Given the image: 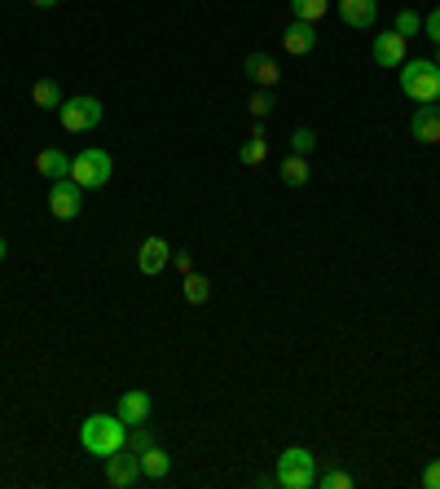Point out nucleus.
<instances>
[{
	"instance_id": "nucleus-8",
	"label": "nucleus",
	"mask_w": 440,
	"mask_h": 489,
	"mask_svg": "<svg viewBox=\"0 0 440 489\" xmlns=\"http://www.w3.org/2000/svg\"><path fill=\"white\" fill-rule=\"evenodd\" d=\"M172 260V243L168 239H159V234H150L146 243L137 247V270L146 273V278H154V273H163Z\"/></svg>"
},
{
	"instance_id": "nucleus-17",
	"label": "nucleus",
	"mask_w": 440,
	"mask_h": 489,
	"mask_svg": "<svg viewBox=\"0 0 440 489\" xmlns=\"http://www.w3.org/2000/svg\"><path fill=\"white\" fill-rule=\"evenodd\" d=\"M36 172L49 176V181H62V176L71 172V159H67L62 150H40V154H36Z\"/></svg>"
},
{
	"instance_id": "nucleus-9",
	"label": "nucleus",
	"mask_w": 440,
	"mask_h": 489,
	"mask_svg": "<svg viewBox=\"0 0 440 489\" xmlns=\"http://www.w3.org/2000/svg\"><path fill=\"white\" fill-rule=\"evenodd\" d=\"M410 133H414V142L423 146H436L440 142V106L436 101H423L414 111V120H410Z\"/></svg>"
},
{
	"instance_id": "nucleus-29",
	"label": "nucleus",
	"mask_w": 440,
	"mask_h": 489,
	"mask_svg": "<svg viewBox=\"0 0 440 489\" xmlns=\"http://www.w3.org/2000/svg\"><path fill=\"white\" fill-rule=\"evenodd\" d=\"M172 265H176L181 273H190L194 270V256H190V251H172Z\"/></svg>"
},
{
	"instance_id": "nucleus-14",
	"label": "nucleus",
	"mask_w": 440,
	"mask_h": 489,
	"mask_svg": "<svg viewBox=\"0 0 440 489\" xmlns=\"http://www.w3.org/2000/svg\"><path fill=\"white\" fill-rule=\"evenodd\" d=\"M115 415H120L123 423H146L150 419V392H141V388L123 392L120 406H115Z\"/></svg>"
},
{
	"instance_id": "nucleus-16",
	"label": "nucleus",
	"mask_w": 440,
	"mask_h": 489,
	"mask_svg": "<svg viewBox=\"0 0 440 489\" xmlns=\"http://www.w3.org/2000/svg\"><path fill=\"white\" fill-rule=\"evenodd\" d=\"M137 459H141V476H146V481H163V476L172 472L168 450H159V445H150V450H141Z\"/></svg>"
},
{
	"instance_id": "nucleus-21",
	"label": "nucleus",
	"mask_w": 440,
	"mask_h": 489,
	"mask_svg": "<svg viewBox=\"0 0 440 489\" xmlns=\"http://www.w3.org/2000/svg\"><path fill=\"white\" fill-rule=\"evenodd\" d=\"M150 445H159V441H154V428H150V419L146 423H128V445H123V450L141 454V450H150Z\"/></svg>"
},
{
	"instance_id": "nucleus-2",
	"label": "nucleus",
	"mask_w": 440,
	"mask_h": 489,
	"mask_svg": "<svg viewBox=\"0 0 440 489\" xmlns=\"http://www.w3.org/2000/svg\"><path fill=\"white\" fill-rule=\"evenodd\" d=\"M401 93L410 101H440V67L436 62H427V58H405L401 67Z\"/></svg>"
},
{
	"instance_id": "nucleus-6",
	"label": "nucleus",
	"mask_w": 440,
	"mask_h": 489,
	"mask_svg": "<svg viewBox=\"0 0 440 489\" xmlns=\"http://www.w3.org/2000/svg\"><path fill=\"white\" fill-rule=\"evenodd\" d=\"M49 212L58 220H75L84 212V190L75 186L71 176H62V181H53L49 186Z\"/></svg>"
},
{
	"instance_id": "nucleus-23",
	"label": "nucleus",
	"mask_w": 440,
	"mask_h": 489,
	"mask_svg": "<svg viewBox=\"0 0 440 489\" xmlns=\"http://www.w3.org/2000/svg\"><path fill=\"white\" fill-rule=\"evenodd\" d=\"M318 485L321 489H352V476L340 472V467H326V472H318Z\"/></svg>"
},
{
	"instance_id": "nucleus-26",
	"label": "nucleus",
	"mask_w": 440,
	"mask_h": 489,
	"mask_svg": "<svg viewBox=\"0 0 440 489\" xmlns=\"http://www.w3.org/2000/svg\"><path fill=\"white\" fill-rule=\"evenodd\" d=\"M418 27H423V18H418L414 9H401V14H396V31H401V36H405V40H410V36H414Z\"/></svg>"
},
{
	"instance_id": "nucleus-7",
	"label": "nucleus",
	"mask_w": 440,
	"mask_h": 489,
	"mask_svg": "<svg viewBox=\"0 0 440 489\" xmlns=\"http://www.w3.org/2000/svg\"><path fill=\"white\" fill-rule=\"evenodd\" d=\"M106 481L115 489H132L141 481V459L132 454V450H120V454H110L106 459Z\"/></svg>"
},
{
	"instance_id": "nucleus-27",
	"label": "nucleus",
	"mask_w": 440,
	"mask_h": 489,
	"mask_svg": "<svg viewBox=\"0 0 440 489\" xmlns=\"http://www.w3.org/2000/svg\"><path fill=\"white\" fill-rule=\"evenodd\" d=\"M423 489H440V459H432L423 467Z\"/></svg>"
},
{
	"instance_id": "nucleus-5",
	"label": "nucleus",
	"mask_w": 440,
	"mask_h": 489,
	"mask_svg": "<svg viewBox=\"0 0 440 489\" xmlns=\"http://www.w3.org/2000/svg\"><path fill=\"white\" fill-rule=\"evenodd\" d=\"M58 120L67 133H89L101 123V101L98 98H67L58 106Z\"/></svg>"
},
{
	"instance_id": "nucleus-28",
	"label": "nucleus",
	"mask_w": 440,
	"mask_h": 489,
	"mask_svg": "<svg viewBox=\"0 0 440 489\" xmlns=\"http://www.w3.org/2000/svg\"><path fill=\"white\" fill-rule=\"evenodd\" d=\"M423 31H427V36H432V40L440 45V5L432 9V14H427V18H423Z\"/></svg>"
},
{
	"instance_id": "nucleus-20",
	"label": "nucleus",
	"mask_w": 440,
	"mask_h": 489,
	"mask_svg": "<svg viewBox=\"0 0 440 489\" xmlns=\"http://www.w3.org/2000/svg\"><path fill=\"white\" fill-rule=\"evenodd\" d=\"M181 292H185V304H207V295H212V282H207V278H203V273H181Z\"/></svg>"
},
{
	"instance_id": "nucleus-19",
	"label": "nucleus",
	"mask_w": 440,
	"mask_h": 489,
	"mask_svg": "<svg viewBox=\"0 0 440 489\" xmlns=\"http://www.w3.org/2000/svg\"><path fill=\"white\" fill-rule=\"evenodd\" d=\"M31 101H36V106H40V111H58V106H62V89H58V80H36V84H31Z\"/></svg>"
},
{
	"instance_id": "nucleus-12",
	"label": "nucleus",
	"mask_w": 440,
	"mask_h": 489,
	"mask_svg": "<svg viewBox=\"0 0 440 489\" xmlns=\"http://www.w3.org/2000/svg\"><path fill=\"white\" fill-rule=\"evenodd\" d=\"M374 14H379V0H340V18L357 31L374 27Z\"/></svg>"
},
{
	"instance_id": "nucleus-4",
	"label": "nucleus",
	"mask_w": 440,
	"mask_h": 489,
	"mask_svg": "<svg viewBox=\"0 0 440 489\" xmlns=\"http://www.w3.org/2000/svg\"><path fill=\"white\" fill-rule=\"evenodd\" d=\"M282 489H309L318 485V459L304 450V445H291V450H282V459H278V476H273Z\"/></svg>"
},
{
	"instance_id": "nucleus-32",
	"label": "nucleus",
	"mask_w": 440,
	"mask_h": 489,
	"mask_svg": "<svg viewBox=\"0 0 440 489\" xmlns=\"http://www.w3.org/2000/svg\"><path fill=\"white\" fill-rule=\"evenodd\" d=\"M436 67H440V45H436Z\"/></svg>"
},
{
	"instance_id": "nucleus-13",
	"label": "nucleus",
	"mask_w": 440,
	"mask_h": 489,
	"mask_svg": "<svg viewBox=\"0 0 440 489\" xmlns=\"http://www.w3.org/2000/svg\"><path fill=\"white\" fill-rule=\"evenodd\" d=\"M243 71L251 75V84H260V89H273L278 84V62H273L269 53H246V62H243Z\"/></svg>"
},
{
	"instance_id": "nucleus-31",
	"label": "nucleus",
	"mask_w": 440,
	"mask_h": 489,
	"mask_svg": "<svg viewBox=\"0 0 440 489\" xmlns=\"http://www.w3.org/2000/svg\"><path fill=\"white\" fill-rule=\"evenodd\" d=\"M5 251H9V247H5V239H0V260H5Z\"/></svg>"
},
{
	"instance_id": "nucleus-30",
	"label": "nucleus",
	"mask_w": 440,
	"mask_h": 489,
	"mask_svg": "<svg viewBox=\"0 0 440 489\" xmlns=\"http://www.w3.org/2000/svg\"><path fill=\"white\" fill-rule=\"evenodd\" d=\"M31 5H36V9H53L58 0H31Z\"/></svg>"
},
{
	"instance_id": "nucleus-10",
	"label": "nucleus",
	"mask_w": 440,
	"mask_h": 489,
	"mask_svg": "<svg viewBox=\"0 0 440 489\" xmlns=\"http://www.w3.org/2000/svg\"><path fill=\"white\" fill-rule=\"evenodd\" d=\"M370 53H374V62H379V67L396 71V67L405 62V36L392 27V31H383V36H374V49Z\"/></svg>"
},
{
	"instance_id": "nucleus-3",
	"label": "nucleus",
	"mask_w": 440,
	"mask_h": 489,
	"mask_svg": "<svg viewBox=\"0 0 440 489\" xmlns=\"http://www.w3.org/2000/svg\"><path fill=\"white\" fill-rule=\"evenodd\" d=\"M67 176H71L79 190H101V186L115 176V164H110V154L101 146H89L71 159V172H67Z\"/></svg>"
},
{
	"instance_id": "nucleus-22",
	"label": "nucleus",
	"mask_w": 440,
	"mask_h": 489,
	"mask_svg": "<svg viewBox=\"0 0 440 489\" xmlns=\"http://www.w3.org/2000/svg\"><path fill=\"white\" fill-rule=\"evenodd\" d=\"M326 5L330 0H291V14L299 23H318V18H326Z\"/></svg>"
},
{
	"instance_id": "nucleus-25",
	"label": "nucleus",
	"mask_w": 440,
	"mask_h": 489,
	"mask_svg": "<svg viewBox=\"0 0 440 489\" xmlns=\"http://www.w3.org/2000/svg\"><path fill=\"white\" fill-rule=\"evenodd\" d=\"M246 111H251V120H265L273 111V98H269V89H260V93H251V101H246Z\"/></svg>"
},
{
	"instance_id": "nucleus-1",
	"label": "nucleus",
	"mask_w": 440,
	"mask_h": 489,
	"mask_svg": "<svg viewBox=\"0 0 440 489\" xmlns=\"http://www.w3.org/2000/svg\"><path fill=\"white\" fill-rule=\"evenodd\" d=\"M79 445L98 459H110L128 445V423L120 415H89L79 423Z\"/></svg>"
},
{
	"instance_id": "nucleus-18",
	"label": "nucleus",
	"mask_w": 440,
	"mask_h": 489,
	"mask_svg": "<svg viewBox=\"0 0 440 489\" xmlns=\"http://www.w3.org/2000/svg\"><path fill=\"white\" fill-rule=\"evenodd\" d=\"M282 181H287L291 190H299V186H309V181H313V168H309V154H287V159H282Z\"/></svg>"
},
{
	"instance_id": "nucleus-11",
	"label": "nucleus",
	"mask_w": 440,
	"mask_h": 489,
	"mask_svg": "<svg viewBox=\"0 0 440 489\" xmlns=\"http://www.w3.org/2000/svg\"><path fill=\"white\" fill-rule=\"evenodd\" d=\"M282 49L291 53V58H304V53H313V49H318V27L291 18V27L282 31Z\"/></svg>"
},
{
	"instance_id": "nucleus-15",
	"label": "nucleus",
	"mask_w": 440,
	"mask_h": 489,
	"mask_svg": "<svg viewBox=\"0 0 440 489\" xmlns=\"http://www.w3.org/2000/svg\"><path fill=\"white\" fill-rule=\"evenodd\" d=\"M238 159H243V168H260V164L269 159V137H265V128H260V120H256V128H251V137L243 142V150H238Z\"/></svg>"
},
{
	"instance_id": "nucleus-24",
	"label": "nucleus",
	"mask_w": 440,
	"mask_h": 489,
	"mask_svg": "<svg viewBox=\"0 0 440 489\" xmlns=\"http://www.w3.org/2000/svg\"><path fill=\"white\" fill-rule=\"evenodd\" d=\"M313 146H318V133H313V128H295L291 154H313Z\"/></svg>"
}]
</instances>
